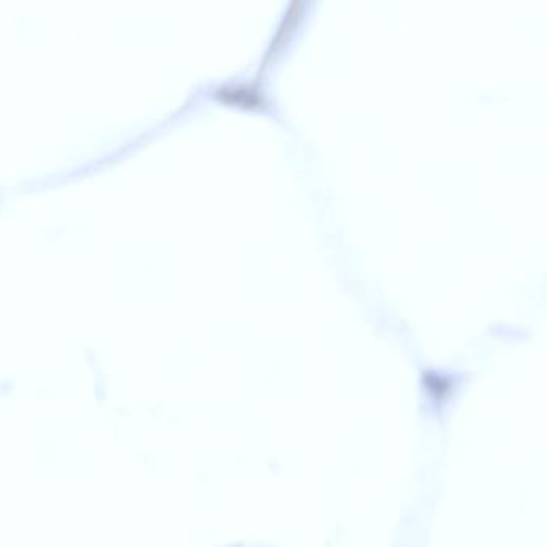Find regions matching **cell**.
<instances>
[{
  "instance_id": "1",
  "label": "cell",
  "mask_w": 547,
  "mask_h": 547,
  "mask_svg": "<svg viewBox=\"0 0 547 547\" xmlns=\"http://www.w3.org/2000/svg\"><path fill=\"white\" fill-rule=\"evenodd\" d=\"M216 100L239 108L255 109L263 106V98L255 88L247 85H226L216 92Z\"/></svg>"
}]
</instances>
